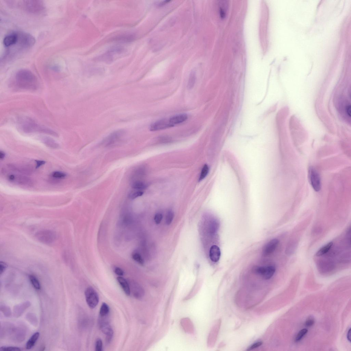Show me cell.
Masks as SVG:
<instances>
[{
    "instance_id": "6da1fadb",
    "label": "cell",
    "mask_w": 351,
    "mask_h": 351,
    "mask_svg": "<svg viewBox=\"0 0 351 351\" xmlns=\"http://www.w3.org/2000/svg\"><path fill=\"white\" fill-rule=\"evenodd\" d=\"M14 85L18 89L25 90H36L38 87L37 78L31 72L21 70L17 72L14 78Z\"/></svg>"
},
{
    "instance_id": "7a4b0ae2",
    "label": "cell",
    "mask_w": 351,
    "mask_h": 351,
    "mask_svg": "<svg viewBox=\"0 0 351 351\" xmlns=\"http://www.w3.org/2000/svg\"><path fill=\"white\" fill-rule=\"evenodd\" d=\"M19 129L25 133H40L57 137L58 135L53 130L40 125L29 117L20 118L18 121Z\"/></svg>"
},
{
    "instance_id": "3957f363",
    "label": "cell",
    "mask_w": 351,
    "mask_h": 351,
    "mask_svg": "<svg viewBox=\"0 0 351 351\" xmlns=\"http://www.w3.org/2000/svg\"><path fill=\"white\" fill-rule=\"evenodd\" d=\"M125 132L122 130H118L111 133L102 142V144L106 147L113 146L120 142L124 137Z\"/></svg>"
},
{
    "instance_id": "277c9868",
    "label": "cell",
    "mask_w": 351,
    "mask_h": 351,
    "mask_svg": "<svg viewBox=\"0 0 351 351\" xmlns=\"http://www.w3.org/2000/svg\"><path fill=\"white\" fill-rule=\"evenodd\" d=\"M36 237L40 242L45 244H50L55 240L56 235L54 231L45 230L37 232L36 234Z\"/></svg>"
},
{
    "instance_id": "5b68a950",
    "label": "cell",
    "mask_w": 351,
    "mask_h": 351,
    "mask_svg": "<svg viewBox=\"0 0 351 351\" xmlns=\"http://www.w3.org/2000/svg\"><path fill=\"white\" fill-rule=\"evenodd\" d=\"M86 300L89 307L92 309L95 308L99 303V296L96 292L91 287L87 288L85 292Z\"/></svg>"
},
{
    "instance_id": "8992f818",
    "label": "cell",
    "mask_w": 351,
    "mask_h": 351,
    "mask_svg": "<svg viewBox=\"0 0 351 351\" xmlns=\"http://www.w3.org/2000/svg\"><path fill=\"white\" fill-rule=\"evenodd\" d=\"M275 271L276 269L274 266H257L254 269L255 273L266 280H269L273 277Z\"/></svg>"
},
{
    "instance_id": "52a82bcc",
    "label": "cell",
    "mask_w": 351,
    "mask_h": 351,
    "mask_svg": "<svg viewBox=\"0 0 351 351\" xmlns=\"http://www.w3.org/2000/svg\"><path fill=\"white\" fill-rule=\"evenodd\" d=\"M124 50V48L121 46H114L109 49L105 54L101 55L99 59L104 62H111L114 60L115 56L122 53Z\"/></svg>"
},
{
    "instance_id": "ba28073f",
    "label": "cell",
    "mask_w": 351,
    "mask_h": 351,
    "mask_svg": "<svg viewBox=\"0 0 351 351\" xmlns=\"http://www.w3.org/2000/svg\"><path fill=\"white\" fill-rule=\"evenodd\" d=\"M309 178L310 183L314 189L315 191L318 192L321 188V179L319 175L314 168L310 167Z\"/></svg>"
},
{
    "instance_id": "9c48e42d",
    "label": "cell",
    "mask_w": 351,
    "mask_h": 351,
    "mask_svg": "<svg viewBox=\"0 0 351 351\" xmlns=\"http://www.w3.org/2000/svg\"><path fill=\"white\" fill-rule=\"evenodd\" d=\"M8 179L11 182L25 187H30L33 184L32 180L25 176L11 174L8 176Z\"/></svg>"
},
{
    "instance_id": "30bf717a",
    "label": "cell",
    "mask_w": 351,
    "mask_h": 351,
    "mask_svg": "<svg viewBox=\"0 0 351 351\" xmlns=\"http://www.w3.org/2000/svg\"><path fill=\"white\" fill-rule=\"evenodd\" d=\"M105 317H100V326L101 331L106 335V342L109 343L111 341L113 336V331L109 322L105 319Z\"/></svg>"
},
{
    "instance_id": "8fae6325",
    "label": "cell",
    "mask_w": 351,
    "mask_h": 351,
    "mask_svg": "<svg viewBox=\"0 0 351 351\" xmlns=\"http://www.w3.org/2000/svg\"><path fill=\"white\" fill-rule=\"evenodd\" d=\"M170 123L169 118H164L153 123L151 125L150 129L151 131H156L173 127Z\"/></svg>"
},
{
    "instance_id": "7c38bea8",
    "label": "cell",
    "mask_w": 351,
    "mask_h": 351,
    "mask_svg": "<svg viewBox=\"0 0 351 351\" xmlns=\"http://www.w3.org/2000/svg\"><path fill=\"white\" fill-rule=\"evenodd\" d=\"M278 239H274L270 241L264 246L262 250V254L264 256H269L275 251L279 244Z\"/></svg>"
},
{
    "instance_id": "4fadbf2b",
    "label": "cell",
    "mask_w": 351,
    "mask_h": 351,
    "mask_svg": "<svg viewBox=\"0 0 351 351\" xmlns=\"http://www.w3.org/2000/svg\"><path fill=\"white\" fill-rule=\"evenodd\" d=\"M130 292H132L133 295L136 298L141 299L143 298L145 294L144 290L142 287L139 284L135 282L129 283Z\"/></svg>"
},
{
    "instance_id": "5bb4252c",
    "label": "cell",
    "mask_w": 351,
    "mask_h": 351,
    "mask_svg": "<svg viewBox=\"0 0 351 351\" xmlns=\"http://www.w3.org/2000/svg\"><path fill=\"white\" fill-rule=\"evenodd\" d=\"M40 140L46 146L52 149L59 148V145L54 139L46 136H40L39 137Z\"/></svg>"
},
{
    "instance_id": "9a60e30c",
    "label": "cell",
    "mask_w": 351,
    "mask_h": 351,
    "mask_svg": "<svg viewBox=\"0 0 351 351\" xmlns=\"http://www.w3.org/2000/svg\"><path fill=\"white\" fill-rule=\"evenodd\" d=\"M19 38L18 33H12L6 36L3 40L4 45L6 47L15 45L18 42Z\"/></svg>"
},
{
    "instance_id": "2e32d148",
    "label": "cell",
    "mask_w": 351,
    "mask_h": 351,
    "mask_svg": "<svg viewBox=\"0 0 351 351\" xmlns=\"http://www.w3.org/2000/svg\"><path fill=\"white\" fill-rule=\"evenodd\" d=\"M8 167L11 170L24 174L30 175L32 172V170L30 167L27 166L10 164L8 165Z\"/></svg>"
},
{
    "instance_id": "e0dca14e",
    "label": "cell",
    "mask_w": 351,
    "mask_h": 351,
    "mask_svg": "<svg viewBox=\"0 0 351 351\" xmlns=\"http://www.w3.org/2000/svg\"><path fill=\"white\" fill-rule=\"evenodd\" d=\"M221 252L219 248L216 245L211 246L210 250L209 256L210 259L212 262H216L219 260Z\"/></svg>"
},
{
    "instance_id": "ac0fdd59",
    "label": "cell",
    "mask_w": 351,
    "mask_h": 351,
    "mask_svg": "<svg viewBox=\"0 0 351 351\" xmlns=\"http://www.w3.org/2000/svg\"><path fill=\"white\" fill-rule=\"evenodd\" d=\"M188 118V115L185 114H179L169 118L170 123L174 126L176 124H181L186 121Z\"/></svg>"
},
{
    "instance_id": "d6986e66",
    "label": "cell",
    "mask_w": 351,
    "mask_h": 351,
    "mask_svg": "<svg viewBox=\"0 0 351 351\" xmlns=\"http://www.w3.org/2000/svg\"><path fill=\"white\" fill-rule=\"evenodd\" d=\"M117 280L125 294L127 296H130L131 292L129 283L124 278L121 277H118Z\"/></svg>"
},
{
    "instance_id": "ffe728a7",
    "label": "cell",
    "mask_w": 351,
    "mask_h": 351,
    "mask_svg": "<svg viewBox=\"0 0 351 351\" xmlns=\"http://www.w3.org/2000/svg\"><path fill=\"white\" fill-rule=\"evenodd\" d=\"M40 336V333L36 332L27 341L26 344V349H32L35 345L38 339Z\"/></svg>"
},
{
    "instance_id": "44dd1931",
    "label": "cell",
    "mask_w": 351,
    "mask_h": 351,
    "mask_svg": "<svg viewBox=\"0 0 351 351\" xmlns=\"http://www.w3.org/2000/svg\"><path fill=\"white\" fill-rule=\"evenodd\" d=\"M333 245V243L332 242H330L327 243V244L323 246L317 251L316 253V256L320 257L326 254L331 249Z\"/></svg>"
},
{
    "instance_id": "7402d4cb",
    "label": "cell",
    "mask_w": 351,
    "mask_h": 351,
    "mask_svg": "<svg viewBox=\"0 0 351 351\" xmlns=\"http://www.w3.org/2000/svg\"><path fill=\"white\" fill-rule=\"evenodd\" d=\"M132 187L133 189L141 190L146 189L147 187V185L143 182L136 181H133L132 183Z\"/></svg>"
},
{
    "instance_id": "603a6c76",
    "label": "cell",
    "mask_w": 351,
    "mask_h": 351,
    "mask_svg": "<svg viewBox=\"0 0 351 351\" xmlns=\"http://www.w3.org/2000/svg\"><path fill=\"white\" fill-rule=\"evenodd\" d=\"M196 76L195 72L193 71L190 74L189 79L187 87L189 89L193 88L196 82Z\"/></svg>"
},
{
    "instance_id": "cb8c5ba5",
    "label": "cell",
    "mask_w": 351,
    "mask_h": 351,
    "mask_svg": "<svg viewBox=\"0 0 351 351\" xmlns=\"http://www.w3.org/2000/svg\"><path fill=\"white\" fill-rule=\"evenodd\" d=\"M109 312V307L107 303H103L101 305L100 311V317H105L108 315Z\"/></svg>"
},
{
    "instance_id": "d4e9b609",
    "label": "cell",
    "mask_w": 351,
    "mask_h": 351,
    "mask_svg": "<svg viewBox=\"0 0 351 351\" xmlns=\"http://www.w3.org/2000/svg\"><path fill=\"white\" fill-rule=\"evenodd\" d=\"M135 190L132 191L129 193L128 195L129 198L131 199H134L143 195L144 193L143 191L140 190Z\"/></svg>"
},
{
    "instance_id": "484cf974",
    "label": "cell",
    "mask_w": 351,
    "mask_h": 351,
    "mask_svg": "<svg viewBox=\"0 0 351 351\" xmlns=\"http://www.w3.org/2000/svg\"><path fill=\"white\" fill-rule=\"evenodd\" d=\"M30 282L35 288L37 290L40 289V284L37 278L33 275H31L29 277Z\"/></svg>"
},
{
    "instance_id": "4316f807",
    "label": "cell",
    "mask_w": 351,
    "mask_h": 351,
    "mask_svg": "<svg viewBox=\"0 0 351 351\" xmlns=\"http://www.w3.org/2000/svg\"><path fill=\"white\" fill-rule=\"evenodd\" d=\"M209 171V168L207 164H205L203 167L200 175L199 178V181H201L204 179L207 176Z\"/></svg>"
},
{
    "instance_id": "83f0119b",
    "label": "cell",
    "mask_w": 351,
    "mask_h": 351,
    "mask_svg": "<svg viewBox=\"0 0 351 351\" xmlns=\"http://www.w3.org/2000/svg\"><path fill=\"white\" fill-rule=\"evenodd\" d=\"M307 332H308V330L306 329H304L301 330L298 333L296 336L295 339V341L298 342L300 341L301 339H302L304 336H305Z\"/></svg>"
},
{
    "instance_id": "f1b7e54d",
    "label": "cell",
    "mask_w": 351,
    "mask_h": 351,
    "mask_svg": "<svg viewBox=\"0 0 351 351\" xmlns=\"http://www.w3.org/2000/svg\"><path fill=\"white\" fill-rule=\"evenodd\" d=\"M51 176L52 177L54 178L62 179L66 177L67 174L65 173L59 172V171H55V172L52 173Z\"/></svg>"
},
{
    "instance_id": "f546056e",
    "label": "cell",
    "mask_w": 351,
    "mask_h": 351,
    "mask_svg": "<svg viewBox=\"0 0 351 351\" xmlns=\"http://www.w3.org/2000/svg\"><path fill=\"white\" fill-rule=\"evenodd\" d=\"M133 259L140 265H143L144 264V261L140 254L137 252L133 253L132 255Z\"/></svg>"
},
{
    "instance_id": "4dcf8cb0",
    "label": "cell",
    "mask_w": 351,
    "mask_h": 351,
    "mask_svg": "<svg viewBox=\"0 0 351 351\" xmlns=\"http://www.w3.org/2000/svg\"><path fill=\"white\" fill-rule=\"evenodd\" d=\"M174 214L172 211L168 212L166 216V222L167 225H170L172 223Z\"/></svg>"
},
{
    "instance_id": "1f68e13d",
    "label": "cell",
    "mask_w": 351,
    "mask_h": 351,
    "mask_svg": "<svg viewBox=\"0 0 351 351\" xmlns=\"http://www.w3.org/2000/svg\"><path fill=\"white\" fill-rule=\"evenodd\" d=\"M0 350L2 351H20L21 350L20 348L11 346H2L0 348Z\"/></svg>"
},
{
    "instance_id": "d6a6232c",
    "label": "cell",
    "mask_w": 351,
    "mask_h": 351,
    "mask_svg": "<svg viewBox=\"0 0 351 351\" xmlns=\"http://www.w3.org/2000/svg\"><path fill=\"white\" fill-rule=\"evenodd\" d=\"M103 343L101 339L98 338L96 342L95 351H101L102 350Z\"/></svg>"
},
{
    "instance_id": "836d02e7",
    "label": "cell",
    "mask_w": 351,
    "mask_h": 351,
    "mask_svg": "<svg viewBox=\"0 0 351 351\" xmlns=\"http://www.w3.org/2000/svg\"><path fill=\"white\" fill-rule=\"evenodd\" d=\"M315 323L314 318L312 316H310L307 318L306 322V326L308 327H311L314 325Z\"/></svg>"
},
{
    "instance_id": "e575fe53",
    "label": "cell",
    "mask_w": 351,
    "mask_h": 351,
    "mask_svg": "<svg viewBox=\"0 0 351 351\" xmlns=\"http://www.w3.org/2000/svg\"><path fill=\"white\" fill-rule=\"evenodd\" d=\"M163 215L161 213L156 214L155 217V221L156 224H160L163 219Z\"/></svg>"
},
{
    "instance_id": "d590c367",
    "label": "cell",
    "mask_w": 351,
    "mask_h": 351,
    "mask_svg": "<svg viewBox=\"0 0 351 351\" xmlns=\"http://www.w3.org/2000/svg\"><path fill=\"white\" fill-rule=\"evenodd\" d=\"M262 344V341L257 342L256 343H255L251 345V346L248 348V350L250 351L256 349V348L260 347Z\"/></svg>"
},
{
    "instance_id": "8d00e7d4",
    "label": "cell",
    "mask_w": 351,
    "mask_h": 351,
    "mask_svg": "<svg viewBox=\"0 0 351 351\" xmlns=\"http://www.w3.org/2000/svg\"><path fill=\"white\" fill-rule=\"evenodd\" d=\"M7 267V265L4 262H1L0 263V274L1 275L5 270Z\"/></svg>"
},
{
    "instance_id": "74e56055",
    "label": "cell",
    "mask_w": 351,
    "mask_h": 351,
    "mask_svg": "<svg viewBox=\"0 0 351 351\" xmlns=\"http://www.w3.org/2000/svg\"><path fill=\"white\" fill-rule=\"evenodd\" d=\"M115 273L119 276H122L124 274V272L122 269L119 267H116L114 270Z\"/></svg>"
},
{
    "instance_id": "f35d334b",
    "label": "cell",
    "mask_w": 351,
    "mask_h": 351,
    "mask_svg": "<svg viewBox=\"0 0 351 351\" xmlns=\"http://www.w3.org/2000/svg\"><path fill=\"white\" fill-rule=\"evenodd\" d=\"M159 140L162 143H168L171 140V139L169 137H166V136H163L159 138Z\"/></svg>"
},
{
    "instance_id": "ab89813d",
    "label": "cell",
    "mask_w": 351,
    "mask_h": 351,
    "mask_svg": "<svg viewBox=\"0 0 351 351\" xmlns=\"http://www.w3.org/2000/svg\"><path fill=\"white\" fill-rule=\"evenodd\" d=\"M35 162L36 164V168H39L42 165H44L46 163L45 161L42 160H36Z\"/></svg>"
},
{
    "instance_id": "60d3db41",
    "label": "cell",
    "mask_w": 351,
    "mask_h": 351,
    "mask_svg": "<svg viewBox=\"0 0 351 351\" xmlns=\"http://www.w3.org/2000/svg\"><path fill=\"white\" fill-rule=\"evenodd\" d=\"M5 153L2 151H0V159L1 160L4 159L5 157Z\"/></svg>"
},
{
    "instance_id": "b9f144b4",
    "label": "cell",
    "mask_w": 351,
    "mask_h": 351,
    "mask_svg": "<svg viewBox=\"0 0 351 351\" xmlns=\"http://www.w3.org/2000/svg\"><path fill=\"white\" fill-rule=\"evenodd\" d=\"M347 338L348 340L351 342V329H350L348 331L347 334Z\"/></svg>"
}]
</instances>
